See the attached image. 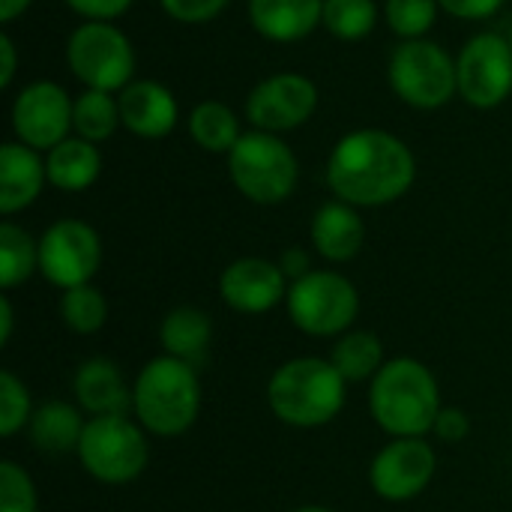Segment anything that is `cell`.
<instances>
[{"instance_id": "83f0119b", "label": "cell", "mask_w": 512, "mask_h": 512, "mask_svg": "<svg viewBox=\"0 0 512 512\" xmlns=\"http://www.w3.org/2000/svg\"><path fill=\"white\" fill-rule=\"evenodd\" d=\"M381 339L375 333H351L333 348V366L345 381H363L381 372Z\"/></svg>"}, {"instance_id": "30bf717a", "label": "cell", "mask_w": 512, "mask_h": 512, "mask_svg": "<svg viewBox=\"0 0 512 512\" xmlns=\"http://www.w3.org/2000/svg\"><path fill=\"white\" fill-rule=\"evenodd\" d=\"M288 309L300 330L312 336H333V333H342L354 321L357 291L339 273L312 270L294 282L288 294Z\"/></svg>"}, {"instance_id": "44dd1931", "label": "cell", "mask_w": 512, "mask_h": 512, "mask_svg": "<svg viewBox=\"0 0 512 512\" xmlns=\"http://www.w3.org/2000/svg\"><path fill=\"white\" fill-rule=\"evenodd\" d=\"M75 396L87 411H93L99 417L123 414L126 405H129V393L123 387V378H120L117 366L108 363V360H87L78 369Z\"/></svg>"}, {"instance_id": "5bb4252c", "label": "cell", "mask_w": 512, "mask_h": 512, "mask_svg": "<svg viewBox=\"0 0 512 512\" xmlns=\"http://www.w3.org/2000/svg\"><path fill=\"white\" fill-rule=\"evenodd\" d=\"M435 474V453L420 438H402L384 447L372 465V486L381 498L408 501L420 495Z\"/></svg>"}, {"instance_id": "3957f363", "label": "cell", "mask_w": 512, "mask_h": 512, "mask_svg": "<svg viewBox=\"0 0 512 512\" xmlns=\"http://www.w3.org/2000/svg\"><path fill=\"white\" fill-rule=\"evenodd\" d=\"M270 408L291 426H324L345 402V378L333 363L324 360H291L270 378Z\"/></svg>"}, {"instance_id": "4dcf8cb0", "label": "cell", "mask_w": 512, "mask_h": 512, "mask_svg": "<svg viewBox=\"0 0 512 512\" xmlns=\"http://www.w3.org/2000/svg\"><path fill=\"white\" fill-rule=\"evenodd\" d=\"M30 417L24 384L12 372H0V435H15Z\"/></svg>"}, {"instance_id": "b9f144b4", "label": "cell", "mask_w": 512, "mask_h": 512, "mask_svg": "<svg viewBox=\"0 0 512 512\" xmlns=\"http://www.w3.org/2000/svg\"><path fill=\"white\" fill-rule=\"evenodd\" d=\"M507 39H510V48H512V30H510V36H507Z\"/></svg>"}, {"instance_id": "cb8c5ba5", "label": "cell", "mask_w": 512, "mask_h": 512, "mask_svg": "<svg viewBox=\"0 0 512 512\" xmlns=\"http://www.w3.org/2000/svg\"><path fill=\"white\" fill-rule=\"evenodd\" d=\"M210 318L198 309H174L162 321V345L177 360H195L210 345Z\"/></svg>"}, {"instance_id": "f1b7e54d", "label": "cell", "mask_w": 512, "mask_h": 512, "mask_svg": "<svg viewBox=\"0 0 512 512\" xmlns=\"http://www.w3.org/2000/svg\"><path fill=\"white\" fill-rule=\"evenodd\" d=\"M438 0H387L384 18L402 39H423L438 21Z\"/></svg>"}, {"instance_id": "e0dca14e", "label": "cell", "mask_w": 512, "mask_h": 512, "mask_svg": "<svg viewBox=\"0 0 512 512\" xmlns=\"http://www.w3.org/2000/svg\"><path fill=\"white\" fill-rule=\"evenodd\" d=\"M45 177L48 171L39 159V150L21 141H6L0 147V213L12 216L33 204L42 192Z\"/></svg>"}, {"instance_id": "ab89813d", "label": "cell", "mask_w": 512, "mask_h": 512, "mask_svg": "<svg viewBox=\"0 0 512 512\" xmlns=\"http://www.w3.org/2000/svg\"><path fill=\"white\" fill-rule=\"evenodd\" d=\"M9 333H12V306L3 297L0 300V342H9Z\"/></svg>"}, {"instance_id": "ffe728a7", "label": "cell", "mask_w": 512, "mask_h": 512, "mask_svg": "<svg viewBox=\"0 0 512 512\" xmlns=\"http://www.w3.org/2000/svg\"><path fill=\"white\" fill-rule=\"evenodd\" d=\"M48 183L63 189V192H84L87 186L96 183L102 171V156L93 141L84 138H66L54 150H48L45 159Z\"/></svg>"}, {"instance_id": "60d3db41", "label": "cell", "mask_w": 512, "mask_h": 512, "mask_svg": "<svg viewBox=\"0 0 512 512\" xmlns=\"http://www.w3.org/2000/svg\"><path fill=\"white\" fill-rule=\"evenodd\" d=\"M297 512H330V510H324V507H303V510H297Z\"/></svg>"}, {"instance_id": "277c9868", "label": "cell", "mask_w": 512, "mask_h": 512, "mask_svg": "<svg viewBox=\"0 0 512 512\" xmlns=\"http://www.w3.org/2000/svg\"><path fill=\"white\" fill-rule=\"evenodd\" d=\"M132 402L150 432L180 435L198 417L201 387L186 360L159 357L138 375Z\"/></svg>"}, {"instance_id": "d590c367", "label": "cell", "mask_w": 512, "mask_h": 512, "mask_svg": "<svg viewBox=\"0 0 512 512\" xmlns=\"http://www.w3.org/2000/svg\"><path fill=\"white\" fill-rule=\"evenodd\" d=\"M471 432V423L462 411L450 408V411H441L438 420H435V435L447 444H456V441H465Z\"/></svg>"}, {"instance_id": "ac0fdd59", "label": "cell", "mask_w": 512, "mask_h": 512, "mask_svg": "<svg viewBox=\"0 0 512 512\" xmlns=\"http://www.w3.org/2000/svg\"><path fill=\"white\" fill-rule=\"evenodd\" d=\"M324 18V0H249L252 27L270 42H300Z\"/></svg>"}, {"instance_id": "8992f818", "label": "cell", "mask_w": 512, "mask_h": 512, "mask_svg": "<svg viewBox=\"0 0 512 512\" xmlns=\"http://www.w3.org/2000/svg\"><path fill=\"white\" fill-rule=\"evenodd\" d=\"M387 78L393 93L420 111L441 108L459 93L456 60L432 39H402L390 54Z\"/></svg>"}, {"instance_id": "d4e9b609", "label": "cell", "mask_w": 512, "mask_h": 512, "mask_svg": "<svg viewBox=\"0 0 512 512\" xmlns=\"http://www.w3.org/2000/svg\"><path fill=\"white\" fill-rule=\"evenodd\" d=\"M30 432H33V441L39 450L45 453H69L72 447L78 450L81 444V435H84V426L78 420V414L63 405V402H51V405H42L30 423Z\"/></svg>"}, {"instance_id": "f35d334b", "label": "cell", "mask_w": 512, "mask_h": 512, "mask_svg": "<svg viewBox=\"0 0 512 512\" xmlns=\"http://www.w3.org/2000/svg\"><path fill=\"white\" fill-rule=\"evenodd\" d=\"M33 0H0V21L3 24H12L18 15H24L30 9Z\"/></svg>"}, {"instance_id": "7a4b0ae2", "label": "cell", "mask_w": 512, "mask_h": 512, "mask_svg": "<svg viewBox=\"0 0 512 512\" xmlns=\"http://www.w3.org/2000/svg\"><path fill=\"white\" fill-rule=\"evenodd\" d=\"M372 414L381 429L399 438H420L435 429L441 408L432 372L417 360L387 363L372 384Z\"/></svg>"}, {"instance_id": "2e32d148", "label": "cell", "mask_w": 512, "mask_h": 512, "mask_svg": "<svg viewBox=\"0 0 512 512\" xmlns=\"http://www.w3.org/2000/svg\"><path fill=\"white\" fill-rule=\"evenodd\" d=\"M222 297L237 312H267L285 297L282 267L264 258H240L222 273Z\"/></svg>"}, {"instance_id": "5b68a950", "label": "cell", "mask_w": 512, "mask_h": 512, "mask_svg": "<svg viewBox=\"0 0 512 512\" xmlns=\"http://www.w3.org/2000/svg\"><path fill=\"white\" fill-rule=\"evenodd\" d=\"M228 174L240 195L255 204L285 201L300 177L294 150L273 132H243L228 153Z\"/></svg>"}, {"instance_id": "8d00e7d4", "label": "cell", "mask_w": 512, "mask_h": 512, "mask_svg": "<svg viewBox=\"0 0 512 512\" xmlns=\"http://www.w3.org/2000/svg\"><path fill=\"white\" fill-rule=\"evenodd\" d=\"M15 42L9 33H0V87H9L12 78H15Z\"/></svg>"}, {"instance_id": "4316f807", "label": "cell", "mask_w": 512, "mask_h": 512, "mask_svg": "<svg viewBox=\"0 0 512 512\" xmlns=\"http://www.w3.org/2000/svg\"><path fill=\"white\" fill-rule=\"evenodd\" d=\"M33 267H39V246L30 240V234L12 222L0 225V285L15 288L21 285Z\"/></svg>"}, {"instance_id": "74e56055", "label": "cell", "mask_w": 512, "mask_h": 512, "mask_svg": "<svg viewBox=\"0 0 512 512\" xmlns=\"http://www.w3.org/2000/svg\"><path fill=\"white\" fill-rule=\"evenodd\" d=\"M282 273H285V276H297V279H303L306 273H312V270H309L306 252H303V249H288L285 258H282Z\"/></svg>"}, {"instance_id": "d6986e66", "label": "cell", "mask_w": 512, "mask_h": 512, "mask_svg": "<svg viewBox=\"0 0 512 512\" xmlns=\"http://www.w3.org/2000/svg\"><path fill=\"white\" fill-rule=\"evenodd\" d=\"M363 219L354 204L330 201L312 219V243L327 261H351L363 246Z\"/></svg>"}, {"instance_id": "484cf974", "label": "cell", "mask_w": 512, "mask_h": 512, "mask_svg": "<svg viewBox=\"0 0 512 512\" xmlns=\"http://www.w3.org/2000/svg\"><path fill=\"white\" fill-rule=\"evenodd\" d=\"M330 36L342 42L366 39L378 24V3L375 0H324V18Z\"/></svg>"}, {"instance_id": "7c38bea8", "label": "cell", "mask_w": 512, "mask_h": 512, "mask_svg": "<svg viewBox=\"0 0 512 512\" xmlns=\"http://www.w3.org/2000/svg\"><path fill=\"white\" fill-rule=\"evenodd\" d=\"M99 258V234L78 219L54 222L39 240V270L48 282L66 291L87 285V279L99 270Z\"/></svg>"}, {"instance_id": "603a6c76", "label": "cell", "mask_w": 512, "mask_h": 512, "mask_svg": "<svg viewBox=\"0 0 512 512\" xmlns=\"http://www.w3.org/2000/svg\"><path fill=\"white\" fill-rule=\"evenodd\" d=\"M120 126V99L108 90H84L72 108V129L84 141H108Z\"/></svg>"}, {"instance_id": "52a82bcc", "label": "cell", "mask_w": 512, "mask_h": 512, "mask_svg": "<svg viewBox=\"0 0 512 512\" xmlns=\"http://www.w3.org/2000/svg\"><path fill=\"white\" fill-rule=\"evenodd\" d=\"M66 63L87 90L117 93L132 84L135 48L111 21H84L66 39Z\"/></svg>"}, {"instance_id": "ba28073f", "label": "cell", "mask_w": 512, "mask_h": 512, "mask_svg": "<svg viewBox=\"0 0 512 512\" xmlns=\"http://www.w3.org/2000/svg\"><path fill=\"white\" fill-rule=\"evenodd\" d=\"M81 465L102 483H129L147 465V444L135 423L123 414L96 417L84 426L78 444Z\"/></svg>"}, {"instance_id": "7402d4cb", "label": "cell", "mask_w": 512, "mask_h": 512, "mask_svg": "<svg viewBox=\"0 0 512 512\" xmlns=\"http://www.w3.org/2000/svg\"><path fill=\"white\" fill-rule=\"evenodd\" d=\"M189 135L207 153H231L243 132H240V120H237L234 108H228L225 102L207 99L192 108Z\"/></svg>"}, {"instance_id": "836d02e7", "label": "cell", "mask_w": 512, "mask_h": 512, "mask_svg": "<svg viewBox=\"0 0 512 512\" xmlns=\"http://www.w3.org/2000/svg\"><path fill=\"white\" fill-rule=\"evenodd\" d=\"M63 3L87 21H114L132 6V0H63Z\"/></svg>"}, {"instance_id": "8fae6325", "label": "cell", "mask_w": 512, "mask_h": 512, "mask_svg": "<svg viewBox=\"0 0 512 512\" xmlns=\"http://www.w3.org/2000/svg\"><path fill=\"white\" fill-rule=\"evenodd\" d=\"M318 108V87L300 72H279L258 81L246 99V117L261 132H291L312 120Z\"/></svg>"}, {"instance_id": "9c48e42d", "label": "cell", "mask_w": 512, "mask_h": 512, "mask_svg": "<svg viewBox=\"0 0 512 512\" xmlns=\"http://www.w3.org/2000/svg\"><path fill=\"white\" fill-rule=\"evenodd\" d=\"M459 96L474 108H498L512 93V48L501 33H477L471 36L459 57Z\"/></svg>"}, {"instance_id": "e575fe53", "label": "cell", "mask_w": 512, "mask_h": 512, "mask_svg": "<svg viewBox=\"0 0 512 512\" xmlns=\"http://www.w3.org/2000/svg\"><path fill=\"white\" fill-rule=\"evenodd\" d=\"M444 12L456 15V18H465V21H483V18H492L507 0H438Z\"/></svg>"}, {"instance_id": "6da1fadb", "label": "cell", "mask_w": 512, "mask_h": 512, "mask_svg": "<svg viewBox=\"0 0 512 512\" xmlns=\"http://www.w3.org/2000/svg\"><path fill=\"white\" fill-rule=\"evenodd\" d=\"M417 177L414 153L402 138L384 129L348 132L327 159V183L339 201L354 207H381L402 198Z\"/></svg>"}, {"instance_id": "4fadbf2b", "label": "cell", "mask_w": 512, "mask_h": 512, "mask_svg": "<svg viewBox=\"0 0 512 512\" xmlns=\"http://www.w3.org/2000/svg\"><path fill=\"white\" fill-rule=\"evenodd\" d=\"M72 108L69 93L54 81L27 84L12 102V129L15 138L33 150H54L72 132Z\"/></svg>"}, {"instance_id": "9a60e30c", "label": "cell", "mask_w": 512, "mask_h": 512, "mask_svg": "<svg viewBox=\"0 0 512 512\" xmlns=\"http://www.w3.org/2000/svg\"><path fill=\"white\" fill-rule=\"evenodd\" d=\"M120 123L147 141H159L165 138L180 117V105L174 99V93L159 84V81H132L129 87L120 90Z\"/></svg>"}, {"instance_id": "1f68e13d", "label": "cell", "mask_w": 512, "mask_h": 512, "mask_svg": "<svg viewBox=\"0 0 512 512\" xmlns=\"http://www.w3.org/2000/svg\"><path fill=\"white\" fill-rule=\"evenodd\" d=\"M0 512H36L33 483L15 462L0 465Z\"/></svg>"}, {"instance_id": "d6a6232c", "label": "cell", "mask_w": 512, "mask_h": 512, "mask_svg": "<svg viewBox=\"0 0 512 512\" xmlns=\"http://www.w3.org/2000/svg\"><path fill=\"white\" fill-rule=\"evenodd\" d=\"M159 6L180 24H207L228 6V0H159Z\"/></svg>"}, {"instance_id": "f546056e", "label": "cell", "mask_w": 512, "mask_h": 512, "mask_svg": "<svg viewBox=\"0 0 512 512\" xmlns=\"http://www.w3.org/2000/svg\"><path fill=\"white\" fill-rule=\"evenodd\" d=\"M63 321L75 330V333H96L105 324L108 306L102 300V294L90 285H78L69 288L63 303H60Z\"/></svg>"}]
</instances>
